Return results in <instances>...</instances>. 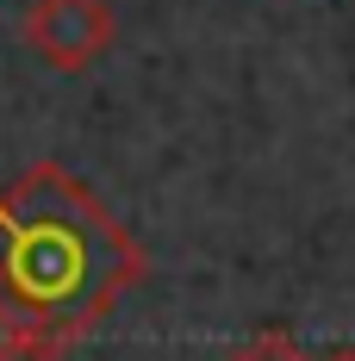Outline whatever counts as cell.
<instances>
[{"mask_svg":"<svg viewBox=\"0 0 355 361\" xmlns=\"http://www.w3.org/2000/svg\"><path fill=\"white\" fill-rule=\"evenodd\" d=\"M112 32L119 19L107 0H32L25 13V37L50 69H88L94 56H107Z\"/></svg>","mask_w":355,"mask_h":361,"instance_id":"cell-2","label":"cell"},{"mask_svg":"<svg viewBox=\"0 0 355 361\" xmlns=\"http://www.w3.org/2000/svg\"><path fill=\"white\" fill-rule=\"evenodd\" d=\"M143 281L131 231L56 162L0 187V299L63 355Z\"/></svg>","mask_w":355,"mask_h":361,"instance_id":"cell-1","label":"cell"},{"mask_svg":"<svg viewBox=\"0 0 355 361\" xmlns=\"http://www.w3.org/2000/svg\"><path fill=\"white\" fill-rule=\"evenodd\" d=\"M324 361H355V349H343V355H324Z\"/></svg>","mask_w":355,"mask_h":361,"instance_id":"cell-5","label":"cell"},{"mask_svg":"<svg viewBox=\"0 0 355 361\" xmlns=\"http://www.w3.org/2000/svg\"><path fill=\"white\" fill-rule=\"evenodd\" d=\"M0 361H63V349L0 299Z\"/></svg>","mask_w":355,"mask_h":361,"instance_id":"cell-3","label":"cell"},{"mask_svg":"<svg viewBox=\"0 0 355 361\" xmlns=\"http://www.w3.org/2000/svg\"><path fill=\"white\" fill-rule=\"evenodd\" d=\"M231 361H312V355H306V349H299L293 336H281V330H268V336H255V343H243V349H237Z\"/></svg>","mask_w":355,"mask_h":361,"instance_id":"cell-4","label":"cell"}]
</instances>
